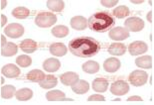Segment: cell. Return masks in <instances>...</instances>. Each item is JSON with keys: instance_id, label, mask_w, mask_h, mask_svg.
Here are the masks:
<instances>
[{"instance_id": "3957f363", "label": "cell", "mask_w": 154, "mask_h": 105, "mask_svg": "<svg viewBox=\"0 0 154 105\" xmlns=\"http://www.w3.org/2000/svg\"><path fill=\"white\" fill-rule=\"evenodd\" d=\"M57 22L56 15L48 12H41L35 17V24L40 28H49Z\"/></svg>"}, {"instance_id": "9c48e42d", "label": "cell", "mask_w": 154, "mask_h": 105, "mask_svg": "<svg viewBox=\"0 0 154 105\" xmlns=\"http://www.w3.org/2000/svg\"><path fill=\"white\" fill-rule=\"evenodd\" d=\"M148 50V47L144 42L141 41H135L133 43H131L128 47V51L130 52V55H141L143 52H146Z\"/></svg>"}, {"instance_id": "4dcf8cb0", "label": "cell", "mask_w": 154, "mask_h": 105, "mask_svg": "<svg viewBox=\"0 0 154 105\" xmlns=\"http://www.w3.org/2000/svg\"><path fill=\"white\" fill-rule=\"evenodd\" d=\"M129 14H130V11H129V8L126 7V6H118L113 10V15L118 19H122V18L128 16Z\"/></svg>"}, {"instance_id": "52a82bcc", "label": "cell", "mask_w": 154, "mask_h": 105, "mask_svg": "<svg viewBox=\"0 0 154 105\" xmlns=\"http://www.w3.org/2000/svg\"><path fill=\"white\" fill-rule=\"evenodd\" d=\"M23 33H24L23 26L18 23H12L5 28V35L10 37L12 39L19 38V37L23 35Z\"/></svg>"}, {"instance_id": "ffe728a7", "label": "cell", "mask_w": 154, "mask_h": 105, "mask_svg": "<svg viewBox=\"0 0 154 105\" xmlns=\"http://www.w3.org/2000/svg\"><path fill=\"white\" fill-rule=\"evenodd\" d=\"M57 82H58V80L54 75H45L44 79L39 82V85L41 86L42 88L50 89V88H53L54 86H56Z\"/></svg>"}, {"instance_id": "e575fe53", "label": "cell", "mask_w": 154, "mask_h": 105, "mask_svg": "<svg viewBox=\"0 0 154 105\" xmlns=\"http://www.w3.org/2000/svg\"><path fill=\"white\" fill-rule=\"evenodd\" d=\"M127 100L128 101H142V98L140 96H130Z\"/></svg>"}, {"instance_id": "d6a6232c", "label": "cell", "mask_w": 154, "mask_h": 105, "mask_svg": "<svg viewBox=\"0 0 154 105\" xmlns=\"http://www.w3.org/2000/svg\"><path fill=\"white\" fill-rule=\"evenodd\" d=\"M101 5L105 6V7H112L118 3V0H101Z\"/></svg>"}, {"instance_id": "8fae6325", "label": "cell", "mask_w": 154, "mask_h": 105, "mask_svg": "<svg viewBox=\"0 0 154 105\" xmlns=\"http://www.w3.org/2000/svg\"><path fill=\"white\" fill-rule=\"evenodd\" d=\"M1 72H2L3 75L6 76V78H17V76L20 75V70L18 69L15 64H6V66H4L2 67Z\"/></svg>"}, {"instance_id": "f1b7e54d", "label": "cell", "mask_w": 154, "mask_h": 105, "mask_svg": "<svg viewBox=\"0 0 154 105\" xmlns=\"http://www.w3.org/2000/svg\"><path fill=\"white\" fill-rule=\"evenodd\" d=\"M82 70L87 73H96L99 70V64L94 61H89L83 64Z\"/></svg>"}, {"instance_id": "7a4b0ae2", "label": "cell", "mask_w": 154, "mask_h": 105, "mask_svg": "<svg viewBox=\"0 0 154 105\" xmlns=\"http://www.w3.org/2000/svg\"><path fill=\"white\" fill-rule=\"evenodd\" d=\"M115 21L107 12H97L91 15L87 20L89 29L98 33H104L114 26Z\"/></svg>"}, {"instance_id": "8d00e7d4", "label": "cell", "mask_w": 154, "mask_h": 105, "mask_svg": "<svg viewBox=\"0 0 154 105\" xmlns=\"http://www.w3.org/2000/svg\"><path fill=\"white\" fill-rule=\"evenodd\" d=\"M6 21H7V18H6L4 15H1V27H3L4 23H6Z\"/></svg>"}, {"instance_id": "9a60e30c", "label": "cell", "mask_w": 154, "mask_h": 105, "mask_svg": "<svg viewBox=\"0 0 154 105\" xmlns=\"http://www.w3.org/2000/svg\"><path fill=\"white\" fill-rule=\"evenodd\" d=\"M60 61L57 58H48L43 63V67L48 72H55L60 69Z\"/></svg>"}, {"instance_id": "4fadbf2b", "label": "cell", "mask_w": 154, "mask_h": 105, "mask_svg": "<svg viewBox=\"0 0 154 105\" xmlns=\"http://www.w3.org/2000/svg\"><path fill=\"white\" fill-rule=\"evenodd\" d=\"M49 52H50V54L56 55V57H63L66 55L67 48L62 43H54L49 47Z\"/></svg>"}, {"instance_id": "83f0119b", "label": "cell", "mask_w": 154, "mask_h": 105, "mask_svg": "<svg viewBox=\"0 0 154 105\" xmlns=\"http://www.w3.org/2000/svg\"><path fill=\"white\" fill-rule=\"evenodd\" d=\"M64 6L65 4L61 0H48L47 1V7L53 12H61L64 9Z\"/></svg>"}, {"instance_id": "5bb4252c", "label": "cell", "mask_w": 154, "mask_h": 105, "mask_svg": "<svg viewBox=\"0 0 154 105\" xmlns=\"http://www.w3.org/2000/svg\"><path fill=\"white\" fill-rule=\"evenodd\" d=\"M46 98L49 101H72L71 98H65V93L61 90H51L46 93Z\"/></svg>"}, {"instance_id": "603a6c76", "label": "cell", "mask_w": 154, "mask_h": 105, "mask_svg": "<svg viewBox=\"0 0 154 105\" xmlns=\"http://www.w3.org/2000/svg\"><path fill=\"white\" fill-rule=\"evenodd\" d=\"M45 78V75L40 70H33L27 73V79L32 82H40Z\"/></svg>"}, {"instance_id": "d4e9b609", "label": "cell", "mask_w": 154, "mask_h": 105, "mask_svg": "<svg viewBox=\"0 0 154 105\" xmlns=\"http://www.w3.org/2000/svg\"><path fill=\"white\" fill-rule=\"evenodd\" d=\"M15 96H16L17 100L26 101V100H29L30 98L33 96V92L31 89H29V88H21L18 91H16Z\"/></svg>"}, {"instance_id": "7402d4cb", "label": "cell", "mask_w": 154, "mask_h": 105, "mask_svg": "<svg viewBox=\"0 0 154 105\" xmlns=\"http://www.w3.org/2000/svg\"><path fill=\"white\" fill-rule=\"evenodd\" d=\"M135 64L141 69H151L152 67V58L150 55H143L138 58L135 61Z\"/></svg>"}, {"instance_id": "d590c367", "label": "cell", "mask_w": 154, "mask_h": 105, "mask_svg": "<svg viewBox=\"0 0 154 105\" xmlns=\"http://www.w3.org/2000/svg\"><path fill=\"white\" fill-rule=\"evenodd\" d=\"M152 16H153V11H150L149 13H148V15H147V20H148L150 23H152V22H153Z\"/></svg>"}, {"instance_id": "e0dca14e", "label": "cell", "mask_w": 154, "mask_h": 105, "mask_svg": "<svg viewBox=\"0 0 154 105\" xmlns=\"http://www.w3.org/2000/svg\"><path fill=\"white\" fill-rule=\"evenodd\" d=\"M21 50L27 54H31L37 50V43L31 39H25L21 42Z\"/></svg>"}, {"instance_id": "6da1fadb", "label": "cell", "mask_w": 154, "mask_h": 105, "mask_svg": "<svg viewBox=\"0 0 154 105\" xmlns=\"http://www.w3.org/2000/svg\"><path fill=\"white\" fill-rule=\"evenodd\" d=\"M69 51L79 58H90L99 52L100 44L89 37L76 38L69 42Z\"/></svg>"}, {"instance_id": "ba28073f", "label": "cell", "mask_w": 154, "mask_h": 105, "mask_svg": "<svg viewBox=\"0 0 154 105\" xmlns=\"http://www.w3.org/2000/svg\"><path fill=\"white\" fill-rule=\"evenodd\" d=\"M110 39L114 41H123V40L129 38V32L125 28L122 27H116L114 29H111L109 32Z\"/></svg>"}, {"instance_id": "f35d334b", "label": "cell", "mask_w": 154, "mask_h": 105, "mask_svg": "<svg viewBox=\"0 0 154 105\" xmlns=\"http://www.w3.org/2000/svg\"><path fill=\"white\" fill-rule=\"evenodd\" d=\"M1 3H2V6H1V9H2L3 7H4V4L6 5V1H2Z\"/></svg>"}, {"instance_id": "d6986e66", "label": "cell", "mask_w": 154, "mask_h": 105, "mask_svg": "<svg viewBox=\"0 0 154 105\" xmlns=\"http://www.w3.org/2000/svg\"><path fill=\"white\" fill-rule=\"evenodd\" d=\"M92 87L96 92H105L108 88V81L105 78H96L93 80Z\"/></svg>"}, {"instance_id": "5b68a950", "label": "cell", "mask_w": 154, "mask_h": 105, "mask_svg": "<svg viewBox=\"0 0 154 105\" xmlns=\"http://www.w3.org/2000/svg\"><path fill=\"white\" fill-rule=\"evenodd\" d=\"M124 25L128 32H139L144 28V21L138 17H131L125 21Z\"/></svg>"}, {"instance_id": "4316f807", "label": "cell", "mask_w": 154, "mask_h": 105, "mask_svg": "<svg viewBox=\"0 0 154 105\" xmlns=\"http://www.w3.org/2000/svg\"><path fill=\"white\" fill-rule=\"evenodd\" d=\"M16 93V89L13 85H5L2 86L1 90H0V94H1L2 98L5 99H10L13 97V95Z\"/></svg>"}, {"instance_id": "30bf717a", "label": "cell", "mask_w": 154, "mask_h": 105, "mask_svg": "<svg viewBox=\"0 0 154 105\" xmlns=\"http://www.w3.org/2000/svg\"><path fill=\"white\" fill-rule=\"evenodd\" d=\"M121 63L118 58H109L104 61L103 69L106 70L107 72H115L120 69Z\"/></svg>"}, {"instance_id": "484cf974", "label": "cell", "mask_w": 154, "mask_h": 105, "mask_svg": "<svg viewBox=\"0 0 154 105\" xmlns=\"http://www.w3.org/2000/svg\"><path fill=\"white\" fill-rule=\"evenodd\" d=\"M51 33H52V35L54 37H56V38H64V37H66L69 34V29L66 26L59 25V26L54 27L53 29L51 30Z\"/></svg>"}, {"instance_id": "ac0fdd59", "label": "cell", "mask_w": 154, "mask_h": 105, "mask_svg": "<svg viewBox=\"0 0 154 105\" xmlns=\"http://www.w3.org/2000/svg\"><path fill=\"white\" fill-rule=\"evenodd\" d=\"M72 91L75 92L76 94H84L88 91L89 89V84L86 80L79 79L75 84H73L71 86Z\"/></svg>"}, {"instance_id": "8992f818", "label": "cell", "mask_w": 154, "mask_h": 105, "mask_svg": "<svg viewBox=\"0 0 154 105\" xmlns=\"http://www.w3.org/2000/svg\"><path fill=\"white\" fill-rule=\"evenodd\" d=\"M110 91L112 94L117 95V96H122L129 91V84L124 80H117L112 83Z\"/></svg>"}, {"instance_id": "74e56055", "label": "cell", "mask_w": 154, "mask_h": 105, "mask_svg": "<svg viewBox=\"0 0 154 105\" xmlns=\"http://www.w3.org/2000/svg\"><path fill=\"white\" fill-rule=\"evenodd\" d=\"M132 3H135V4H140V3H142L143 1L141 0V1H131Z\"/></svg>"}, {"instance_id": "f546056e", "label": "cell", "mask_w": 154, "mask_h": 105, "mask_svg": "<svg viewBox=\"0 0 154 105\" xmlns=\"http://www.w3.org/2000/svg\"><path fill=\"white\" fill-rule=\"evenodd\" d=\"M29 9L26 7H16L12 10V15L17 19H25L29 16Z\"/></svg>"}, {"instance_id": "1f68e13d", "label": "cell", "mask_w": 154, "mask_h": 105, "mask_svg": "<svg viewBox=\"0 0 154 105\" xmlns=\"http://www.w3.org/2000/svg\"><path fill=\"white\" fill-rule=\"evenodd\" d=\"M16 63L18 66H20L21 67H27L32 64V60L29 55H19V57L16 58Z\"/></svg>"}, {"instance_id": "44dd1931", "label": "cell", "mask_w": 154, "mask_h": 105, "mask_svg": "<svg viewBox=\"0 0 154 105\" xmlns=\"http://www.w3.org/2000/svg\"><path fill=\"white\" fill-rule=\"evenodd\" d=\"M108 52L113 55H122L125 54L126 47L121 43H113L108 48Z\"/></svg>"}, {"instance_id": "836d02e7", "label": "cell", "mask_w": 154, "mask_h": 105, "mask_svg": "<svg viewBox=\"0 0 154 105\" xmlns=\"http://www.w3.org/2000/svg\"><path fill=\"white\" fill-rule=\"evenodd\" d=\"M105 97L101 94H93L88 97V101H104Z\"/></svg>"}, {"instance_id": "2e32d148", "label": "cell", "mask_w": 154, "mask_h": 105, "mask_svg": "<svg viewBox=\"0 0 154 105\" xmlns=\"http://www.w3.org/2000/svg\"><path fill=\"white\" fill-rule=\"evenodd\" d=\"M70 25L75 30L82 31L87 27V20L83 16H75L70 20Z\"/></svg>"}, {"instance_id": "277c9868", "label": "cell", "mask_w": 154, "mask_h": 105, "mask_svg": "<svg viewBox=\"0 0 154 105\" xmlns=\"http://www.w3.org/2000/svg\"><path fill=\"white\" fill-rule=\"evenodd\" d=\"M129 82L131 83L132 85L134 86H142L147 82V79H148V75L143 72V70H134L130 73L129 75Z\"/></svg>"}, {"instance_id": "cb8c5ba5", "label": "cell", "mask_w": 154, "mask_h": 105, "mask_svg": "<svg viewBox=\"0 0 154 105\" xmlns=\"http://www.w3.org/2000/svg\"><path fill=\"white\" fill-rule=\"evenodd\" d=\"M17 52V46L13 43H7L1 47V55L4 57H12Z\"/></svg>"}, {"instance_id": "7c38bea8", "label": "cell", "mask_w": 154, "mask_h": 105, "mask_svg": "<svg viewBox=\"0 0 154 105\" xmlns=\"http://www.w3.org/2000/svg\"><path fill=\"white\" fill-rule=\"evenodd\" d=\"M60 80H61V83H62V84L66 85V86H69V85L72 86L79 80V76L75 72H68L63 73V75L60 76Z\"/></svg>"}]
</instances>
